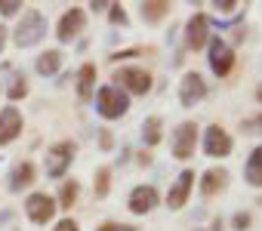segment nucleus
<instances>
[{
    "mask_svg": "<svg viewBox=\"0 0 262 231\" xmlns=\"http://www.w3.org/2000/svg\"><path fill=\"white\" fill-rule=\"evenodd\" d=\"M47 37V19L40 10H25L19 16V25L13 31V40L19 50H28V47H37L40 40Z\"/></svg>",
    "mask_w": 262,
    "mask_h": 231,
    "instance_id": "f257e3e1",
    "label": "nucleus"
},
{
    "mask_svg": "<svg viewBox=\"0 0 262 231\" xmlns=\"http://www.w3.org/2000/svg\"><path fill=\"white\" fill-rule=\"evenodd\" d=\"M96 111L102 114L105 121H120L123 114L129 111V96H126L120 86L105 83V86L96 89Z\"/></svg>",
    "mask_w": 262,
    "mask_h": 231,
    "instance_id": "f03ea898",
    "label": "nucleus"
},
{
    "mask_svg": "<svg viewBox=\"0 0 262 231\" xmlns=\"http://www.w3.org/2000/svg\"><path fill=\"white\" fill-rule=\"evenodd\" d=\"M74 154H77V145L71 139H59L47 148V176L50 179H62L68 173V167L74 164Z\"/></svg>",
    "mask_w": 262,
    "mask_h": 231,
    "instance_id": "7ed1b4c3",
    "label": "nucleus"
},
{
    "mask_svg": "<svg viewBox=\"0 0 262 231\" xmlns=\"http://www.w3.org/2000/svg\"><path fill=\"white\" fill-rule=\"evenodd\" d=\"M114 86H120L126 96L133 93V96H145V93H151V86H155V77H151V71H145V68H136V65H126V68H120L117 74H114Z\"/></svg>",
    "mask_w": 262,
    "mask_h": 231,
    "instance_id": "20e7f679",
    "label": "nucleus"
},
{
    "mask_svg": "<svg viewBox=\"0 0 262 231\" xmlns=\"http://www.w3.org/2000/svg\"><path fill=\"white\" fill-rule=\"evenodd\" d=\"M194 148H198V124L194 121H182L173 130V157L176 160H188V157H194Z\"/></svg>",
    "mask_w": 262,
    "mask_h": 231,
    "instance_id": "39448f33",
    "label": "nucleus"
},
{
    "mask_svg": "<svg viewBox=\"0 0 262 231\" xmlns=\"http://www.w3.org/2000/svg\"><path fill=\"white\" fill-rule=\"evenodd\" d=\"M210 71L216 74V77H228L231 74V68H234V50L222 40V37H210Z\"/></svg>",
    "mask_w": 262,
    "mask_h": 231,
    "instance_id": "423d86ee",
    "label": "nucleus"
},
{
    "mask_svg": "<svg viewBox=\"0 0 262 231\" xmlns=\"http://www.w3.org/2000/svg\"><path fill=\"white\" fill-rule=\"evenodd\" d=\"M25 213L34 225H47V222L56 219V197H50L47 191H34L25 200Z\"/></svg>",
    "mask_w": 262,
    "mask_h": 231,
    "instance_id": "0eeeda50",
    "label": "nucleus"
},
{
    "mask_svg": "<svg viewBox=\"0 0 262 231\" xmlns=\"http://www.w3.org/2000/svg\"><path fill=\"white\" fill-rule=\"evenodd\" d=\"M83 28H86V13L80 7H71V10L62 13V19L56 25V37H59V43H71V40L80 37Z\"/></svg>",
    "mask_w": 262,
    "mask_h": 231,
    "instance_id": "6e6552de",
    "label": "nucleus"
},
{
    "mask_svg": "<svg viewBox=\"0 0 262 231\" xmlns=\"http://www.w3.org/2000/svg\"><path fill=\"white\" fill-rule=\"evenodd\" d=\"M231 145H234V142H231V136L225 133V127L213 124V127L204 130V154H207V157L222 160V157L231 154Z\"/></svg>",
    "mask_w": 262,
    "mask_h": 231,
    "instance_id": "1a4fd4ad",
    "label": "nucleus"
},
{
    "mask_svg": "<svg viewBox=\"0 0 262 231\" xmlns=\"http://www.w3.org/2000/svg\"><path fill=\"white\" fill-rule=\"evenodd\" d=\"M204 96H207V80L198 71H188L179 80V105L182 108H194L198 102H204Z\"/></svg>",
    "mask_w": 262,
    "mask_h": 231,
    "instance_id": "9d476101",
    "label": "nucleus"
},
{
    "mask_svg": "<svg viewBox=\"0 0 262 231\" xmlns=\"http://www.w3.org/2000/svg\"><path fill=\"white\" fill-rule=\"evenodd\" d=\"M22 127H25V118L16 105H7L0 108V145H10L22 136Z\"/></svg>",
    "mask_w": 262,
    "mask_h": 231,
    "instance_id": "9b49d317",
    "label": "nucleus"
},
{
    "mask_svg": "<svg viewBox=\"0 0 262 231\" xmlns=\"http://www.w3.org/2000/svg\"><path fill=\"white\" fill-rule=\"evenodd\" d=\"M158 203H161V194H158L155 185H136L133 191H129V197H126V206H129V213H133V216H145Z\"/></svg>",
    "mask_w": 262,
    "mask_h": 231,
    "instance_id": "f8f14e48",
    "label": "nucleus"
},
{
    "mask_svg": "<svg viewBox=\"0 0 262 231\" xmlns=\"http://www.w3.org/2000/svg\"><path fill=\"white\" fill-rule=\"evenodd\" d=\"M210 37H213V34H210V19H207L204 13H194V16L185 22V47L198 53V50H204V47L210 43Z\"/></svg>",
    "mask_w": 262,
    "mask_h": 231,
    "instance_id": "ddd939ff",
    "label": "nucleus"
},
{
    "mask_svg": "<svg viewBox=\"0 0 262 231\" xmlns=\"http://www.w3.org/2000/svg\"><path fill=\"white\" fill-rule=\"evenodd\" d=\"M194 170H182L179 176H176V182L170 185V191H167V206L170 210H182L185 203H188V194H191V188H194Z\"/></svg>",
    "mask_w": 262,
    "mask_h": 231,
    "instance_id": "4468645a",
    "label": "nucleus"
},
{
    "mask_svg": "<svg viewBox=\"0 0 262 231\" xmlns=\"http://www.w3.org/2000/svg\"><path fill=\"white\" fill-rule=\"evenodd\" d=\"M34 179H37V167H34L31 160H19V164H13V170H10V191L31 188Z\"/></svg>",
    "mask_w": 262,
    "mask_h": 231,
    "instance_id": "2eb2a0df",
    "label": "nucleus"
},
{
    "mask_svg": "<svg viewBox=\"0 0 262 231\" xmlns=\"http://www.w3.org/2000/svg\"><path fill=\"white\" fill-rule=\"evenodd\" d=\"M225 188H228V170L210 167V170L201 176V194H204V197H216V194L225 191Z\"/></svg>",
    "mask_w": 262,
    "mask_h": 231,
    "instance_id": "dca6fc26",
    "label": "nucleus"
},
{
    "mask_svg": "<svg viewBox=\"0 0 262 231\" xmlns=\"http://www.w3.org/2000/svg\"><path fill=\"white\" fill-rule=\"evenodd\" d=\"M96 77H99V68L93 62H83L77 71V99L80 102H90L96 96Z\"/></svg>",
    "mask_w": 262,
    "mask_h": 231,
    "instance_id": "f3484780",
    "label": "nucleus"
},
{
    "mask_svg": "<svg viewBox=\"0 0 262 231\" xmlns=\"http://www.w3.org/2000/svg\"><path fill=\"white\" fill-rule=\"evenodd\" d=\"M244 179L250 188H262V145H256L244 164Z\"/></svg>",
    "mask_w": 262,
    "mask_h": 231,
    "instance_id": "a211bd4d",
    "label": "nucleus"
},
{
    "mask_svg": "<svg viewBox=\"0 0 262 231\" xmlns=\"http://www.w3.org/2000/svg\"><path fill=\"white\" fill-rule=\"evenodd\" d=\"M34 68H37V74H43V77H53V74L62 68V50H43V53L37 56Z\"/></svg>",
    "mask_w": 262,
    "mask_h": 231,
    "instance_id": "6ab92c4d",
    "label": "nucleus"
},
{
    "mask_svg": "<svg viewBox=\"0 0 262 231\" xmlns=\"http://www.w3.org/2000/svg\"><path fill=\"white\" fill-rule=\"evenodd\" d=\"M161 127H164V121L158 118V114H151V118H145V124H142V142H145L148 148H155V145H158V142L164 139Z\"/></svg>",
    "mask_w": 262,
    "mask_h": 231,
    "instance_id": "aec40b11",
    "label": "nucleus"
},
{
    "mask_svg": "<svg viewBox=\"0 0 262 231\" xmlns=\"http://www.w3.org/2000/svg\"><path fill=\"white\" fill-rule=\"evenodd\" d=\"M170 13V0H145V4H142V19L145 22H161L164 16Z\"/></svg>",
    "mask_w": 262,
    "mask_h": 231,
    "instance_id": "412c9836",
    "label": "nucleus"
},
{
    "mask_svg": "<svg viewBox=\"0 0 262 231\" xmlns=\"http://www.w3.org/2000/svg\"><path fill=\"white\" fill-rule=\"evenodd\" d=\"M77 194H80V185H77L74 179H65V182H62V188H59L56 206H62V210H71V206L77 203Z\"/></svg>",
    "mask_w": 262,
    "mask_h": 231,
    "instance_id": "4be33fe9",
    "label": "nucleus"
},
{
    "mask_svg": "<svg viewBox=\"0 0 262 231\" xmlns=\"http://www.w3.org/2000/svg\"><path fill=\"white\" fill-rule=\"evenodd\" d=\"M111 188V170L108 167H99L96 170V197H105Z\"/></svg>",
    "mask_w": 262,
    "mask_h": 231,
    "instance_id": "5701e85b",
    "label": "nucleus"
},
{
    "mask_svg": "<svg viewBox=\"0 0 262 231\" xmlns=\"http://www.w3.org/2000/svg\"><path fill=\"white\" fill-rule=\"evenodd\" d=\"M25 96H28V80H25V77H16L13 86H10V99L19 102V99H25Z\"/></svg>",
    "mask_w": 262,
    "mask_h": 231,
    "instance_id": "b1692460",
    "label": "nucleus"
},
{
    "mask_svg": "<svg viewBox=\"0 0 262 231\" xmlns=\"http://www.w3.org/2000/svg\"><path fill=\"white\" fill-rule=\"evenodd\" d=\"M22 13V0H0V16H19Z\"/></svg>",
    "mask_w": 262,
    "mask_h": 231,
    "instance_id": "393cba45",
    "label": "nucleus"
},
{
    "mask_svg": "<svg viewBox=\"0 0 262 231\" xmlns=\"http://www.w3.org/2000/svg\"><path fill=\"white\" fill-rule=\"evenodd\" d=\"M241 130H244V133H262V114H256V118H247V121L241 124Z\"/></svg>",
    "mask_w": 262,
    "mask_h": 231,
    "instance_id": "a878e982",
    "label": "nucleus"
},
{
    "mask_svg": "<svg viewBox=\"0 0 262 231\" xmlns=\"http://www.w3.org/2000/svg\"><path fill=\"white\" fill-rule=\"evenodd\" d=\"M108 19H111L114 25H126V13H123V7H120V4H111V10H108Z\"/></svg>",
    "mask_w": 262,
    "mask_h": 231,
    "instance_id": "bb28decb",
    "label": "nucleus"
},
{
    "mask_svg": "<svg viewBox=\"0 0 262 231\" xmlns=\"http://www.w3.org/2000/svg\"><path fill=\"white\" fill-rule=\"evenodd\" d=\"M213 7H216V13H222V16H228V13H234V10H237L241 4H237V0H216V4H213Z\"/></svg>",
    "mask_w": 262,
    "mask_h": 231,
    "instance_id": "cd10ccee",
    "label": "nucleus"
},
{
    "mask_svg": "<svg viewBox=\"0 0 262 231\" xmlns=\"http://www.w3.org/2000/svg\"><path fill=\"white\" fill-rule=\"evenodd\" d=\"M231 225H234V231H247L250 228V213H234Z\"/></svg>",
    "mask_w": 262,
    "mask_h": 231,
    "instance_id": "c85d7f7f",
    "label": "nucleus"
},
{
    "mask_svg": "<svg viewBox=\"0 0 262 231\" xmlns=\"http://www.w3.org/2000/svg\"><path fill=\"white\" fill-rule=\"evenodd\" d=\"M53 231H80V225H77V222H74V219H59V222H56V228H53Z\"/></svg>",
    "mask_w": 262,
    "mask_h": 231,
    "instance_id": "c756f323",
    "label": "nucleus"
},
{
    "mask_svg": "<svg viewBox=\"0 0 262 231\" xmlns=\"http://www.w3.org/2000/svg\"><path fill=\"white\" fill-rule=\"evenodd\" d=\"M90 7H93V13H108L111 10V0H93Z\"/></svg>",
    "mask_w": 262,
    "mask_h": 231,
    "instance_id": "7c9ffc66",
    "label": "nucleus"
},
{
    "mask_svg": "<svg viewBox=\"0 0 262 231\" xmlns=\"http://www.w3.org/2000/svg\"><path fill=\"white\" fill-rule=\"evenodd\" d=\"M7 40H10V28H4V25H0V53H4Z\"/></svg>",
    "mask_w": 262,
    "mask_h": 231,
    "instance_id": "2f4dec72",
    "label": "nucleus"
},
{
    "mask_svg": "<svg viewBox=\"0 0 262 231\" xmlns=\"http://www.w3.org/2000/svg\"><path fill=\"white\" fill-rule=\"evenodd\" d=\"M117 228H120V225H114V222H102V225H99V231H117Z\"/></svg>",
    "mask_w": 262,
    "mask_h": 231,
    "instance_id": "473e14b6",
    "label": "nucleus"
},
{
    "mask_svg": "<svg viewBox=\"0 0 262 231\" xmlns=\"http://www.w3.org/2000/svg\"><path fill=\"white\" fill-rule=\"evenodd\" d=\"M117 231H136V225H120Z\"/></svg>",
    "mask_w": 262,
    "mask_h": 231,
    "instance_id": "72a5a7b5",
    "label": "nucleus"
},
{
    "mask_svg": "<svg viewBox=\"0 0 262 231\" xmlns=\"http://www.w3.org/2000/svg\"><path fill=\"white\" fill-rule=\"evenodd\" d=\"M256 99H259V102H262V86H259V89H256Z\"/></svg>",
    "mask_w": 262,
    "mask_h": 231,
    "instance_id": "f704fd0d",
    "label": "nucleus"
},
{
    "mask_svg": "<svg viewBox=\"0 0 262 231\" xmlns=\"http://www.w3.org/2000/svg\"><path fill=\"white\" fill-rule=\"evenodd\" d=\"M0 96H4V89H0Z\"/></svg>",
    "mask_w": 262,
    "mask_h": 231,
    "instance_id": "c9c22d12",
    "label": "nucleus"
}]
</instances>
